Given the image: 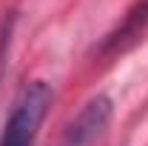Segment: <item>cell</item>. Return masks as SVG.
Instances as JSON below:
<instances>
[{"label":"cell","mask_w":148,"mask_h":146,"mask_svg":"<svg viewBox=\"0 0 148 146\" xmlns=\"http://www.w3.org/2000/svg\"><path fill=\"white\" fill-rule=\"evenodd\" d=\"M51 100H54V92L46 80L26 83L12 103L6 126L0 132V146H34L40 126L51 109Z\"/></svg>","instance_id":"1"},{"label":"cell","mask_w":148,"mask_h":146,"mask_svg":"<svg viewBox=\"0 0 148 146\" xmlns=\"http://www.w3.org/2000/svg\"><path fill=\"white\" fill-rule=\"evenodd\" d=\"M114 115V100L108 95H94L83 103V109L69 120L63 132V146H91L111 123Z\"/></svg>","instance_id":"2"},{"label":"cell","mask_w":148,"mask_h":146,"mask_svg":"<svg viewBox=\"0 0 148 146\" xmlns=\"http://www.w3.org/2000/svg\"><path fill=\"white\" fill-rule=\"evenodd\" d=\"M145 26H148V0H137V3L128 9V15L123 17V23H120L114 32L106 35L100 52H103V55H117V52H123Z\"/></svg>","instance_id":"3"}]
</instances>
